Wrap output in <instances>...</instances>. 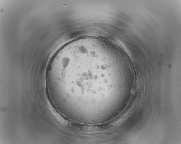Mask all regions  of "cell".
<instances>
[{"label": "cell", "mask_w": 181, "mask_h": 144, "mask_svg": "<svg viewBox=\"0 0 181 144\" xmlns=\"http://www.w3.org/2000/svg\"><path fill=\"white\" fill-rule=\"evenodd\" d=\"M107 61L102 55L88 51H70L54 57L47 73L50 100L68 110L101 103Z\"/></svg>", "instance_id": "1"}]
</instances>
